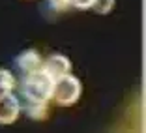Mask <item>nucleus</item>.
I'll return each instance as SVG.
<instances>
[{"label":"nucleus","instance_id":"1","mask_svg":"<svg viewBox=\"0 0 146 133\" xmlns=\"http://www.w3.org/2000/svg\"><path fill=\"white\" fill-rule=\"evenodd\" d=\"M52 84L54 79L45 69L30 71L23 81V96L28 99V103H47L52 96Z\"/></svg>","mask_w":146,"mask_h":133},{"label":"nucleus","instance_id":"2","mask_svg":"<svg viewBox=\"0 0 146 133\" xmlns=\"http://www.w3.org/2000/svg\"><path fill=\"white\" fill-rule=\"evenodd\" d=\"M82 94V84L77 77H73L69 73L62 75V77L54 79V84H52V96L60 107H71L75 101H79Z\"/></svg>","mask_w":146,"mask_h":133},{"label":"nucleus","instance_id":"3","mask_svg":"<svg viewBox=\"0 0 146 133\" xmlns=\"http://www.w3.org/2000/svg\"><path fill=\"white\" fill-rule=\"evenodd\" d=\"M19 112H21V105L11 92L0 96V124L2 126L13 124L19 118Z\"/></svg>","mask_w":146,"mask_h":133},{"label":"nucleus","instance_id":"4","mask_svg":"<svg viewBox=\"0 0 146 133\" xmlns=\"http://www.w3.org/2000/svg\"><path fill=\"white\" fill-rule=\"evenodd\" d=\"M41 69H45L52 79H58V77H62V75H66V73H69L71 62H69V58L64 56V55H52L43 62Z\"/></svg>","mask_w":146,"mask_h":133},{"label":"nucleus","instance_id":"5","mask_svg":"<svg viewBox=\"0 0 146 133\" xmlns=\"http://www.w3.org/2000/svg\"><path fill=\"white\" fill-rule=\"evenodd\" d=\"M15 64H17L19 69H23L25 75H26V73H30V71L41 69L43 60H41V56H39L38 51H34V49H26V51H23L21 55L15 58Z\"/></svg>","mask_w":146,"mask_h":133},{"label":"nucleus","instance_id":"6","mask_svg":"<svg viewBox=\"0 0 146 133\" xmlns=\"http://www.w3.org/2000/svg\"><path fill=\"white\" fill-rule=\"evenodd\" d=\"M13 88H15V77H13L8 69L0 68V96L11 92Z\"/></svg>","mask_w":146,"mask_h":133},{"label":"nucleus","instance_id":"7","mask_svg":"<svg viewBox=\"0 0 146 133\" xmlns=\"http://www.w3.org/2000/svg\"><path fill=\"white\" fill-rule=\"evenodd\" d=\"M28 116L32 120H45L47 116V103H28Z\"/></svg>","mask_w":146,"mask_h":133},{"label":"nucleus","instance_id":"8","mask_svg":"<svg viewBox=\"0 0 146 133\" xmlns=\"http://www.w3.org/2000/svg\"><path fill=\"white\" fill-rule=\"evenodd\" d=\"M112 8H114V0H94L90 9H94L98 15H107L112 11Z\"/></svg>","mask_w":146,"mask_h":133},{"label":"nucleus","instance_id":"9","mask_svg":"<svg viewBox=\"0 0 146 133\" xmlns=\"http://www.w3.org/2000/svg\"><path fill=\"white\" fill-rule=\"evenodd\" d=\"M69 4L77 9H90L92 4H94V0H69Z\"/></svg>","mask_w":146,"mask_h":133},{"label":"nucleus","instance_id":"10","mask_svg":"<svg viewBox=\"0 0 146 133\" xmlns=\"http://www.w3.org/2000/svg\"><path fill=\"white\" fill-rule=\"evenodd\" d=\"M49 2H51L56 9H64V8L69 6V0H49Z\"/></svg>","mask_w":146,"mask_h":133}]
</instances>
